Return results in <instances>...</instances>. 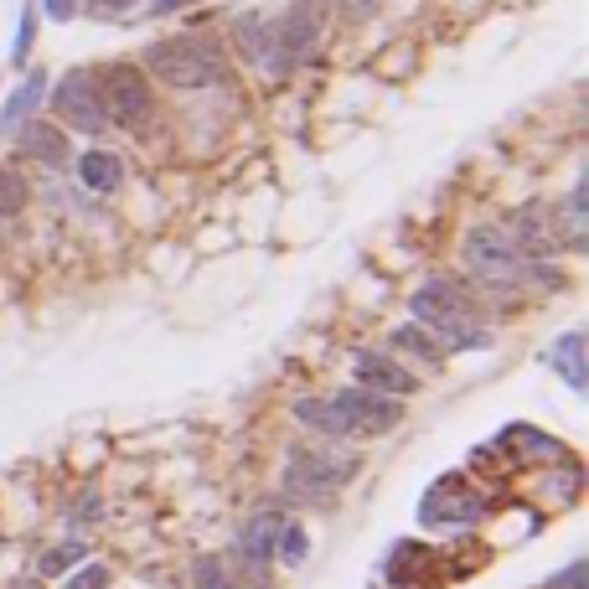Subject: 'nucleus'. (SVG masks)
Listing matches in <instances>:
<instances>
[{"instance_id": "obj_1", "label": "nucleus", "mask_w": 589, "mask_h": 589, "mask_svg": "<svg viewBox=\"0 0 589 589\" xmlns=\"http://www.w3.org/2000/svg\"><path fill=\"white\" fill-rule=\"evenodd\" d=\"M403 419V403L372 388H341L326 398H300L295 424L321 429V434H388Z\"/></svg>"}, {"instance_id": "obj_2", "label": "nucleus", "mask_w": 589, "mask_h": 589, "mask_svg": "<svg viewBox=\"0 0 589 589\" xmlns=\"http://www.w3.org/2000/svg\"><path fill=\"white\" fill-rule=\"evenodd\" d=\"M414 321L424 331H434V341H445V347H491L481 305L460 279H445V274L424 279V285L414 290Z\"/></svg>"}, {"instance_id": "obj_3", "label": "nucleus", "mask_w": 589, "mask_h": 589, "mask_svg": "<svg viewBox=\"0 0 589 589\" xmlns=\"http://www.w3.org/2000/svg\"><path fill=\"white\" fill-rule=\"evenodd\" d=\"M460 259H465V269H471L476 285L496 290V295H517L527 279H548V269L538 259H527L522 248L512 243V233L496 228V223H481V228L465 233Z\"/></svg>"}, {"instance_id": "obj_4", "label": "nucleus", "mask_w": 589, "mask_h": 589, "mask_svg": "<svg viewBox=\"0 0 589 589\" xmlns=\"http://www.w3.org/2000/svg\"><path fill=\"white\" fill-rule=\"evenodd\" d=\"M145 68L166 88H212L223 78V52L207 37H166L145 52Z\"/></svg>"}, {"instance_id": "obj_5", "label": "nucleus", "mask_w": 589, "mask_h": 589, "mask_svg": "<svg viewBox=\"0 0 589 589\" xmlns=\"http://www.w3.org/2000/svg\"><path fill=\"white\" fill-rule=\"evenodd\" d=\"M357 455H347V450H321V445H300V450H290V471H285V486H290V496H331L336 486H347L352 476H357Z\"/></svg>"}, {"instance_id": "obj_6", "label": "nucleus", "mask_w": 589, "mask_h": 589, "mask_svg": "<svg viewBox=\"0 0 589 589\" xmlns=\"http://www.w3.org/2000/svg\"><path fill=\"white\" fill-rule=\"evenodd\" d=\"M99 93H104L109 124H119V130H145L150 124L155 99H150V83L135 62H109V68H99Z\"/></svg>"}, {"instance_id": "obj_7", "label": "nucleus", "mask_w": 589, "mask_h": 589, "mask_svg": "<svg viewBox=\"0 0 589 589\" xmlns=\"http://www.w3.org/2000/svg\"><path fill=\"white\" fill-rule=\"evenodd\" d=\"M52 114H57L62 124H73L78 135H104V130H109V114H104L99 73H93V68L62 73L57 88H52Z\"/></svg>"}, {"instance_id": "obj_8", "label": "nucleus", "mask_w": 589, "mask_h": 589, "mask_svg": "<svg viewBox=\"0 0 589 589\" xmlns=\"http://www.w3.org/2000/svg\"><path fill=\"white\" fill-rule=\"evenodd\" d=\"M269 26H274V62H279V73H285V68H295V62H305L310 52H316V42H321V6L305 0V6H290Z\"/></svg>"}, {"instance_id": "obj_9", "label": "nucleus", "mask_w": 589, "mask_h": 589, "mask_svg": "<svg viewBox=\"0 0 589 589\" xmlns=\"http://www.w3.org/2000/svg\"><path fill=\"white\" fill-rule=\"evenodd\" d=\"M352 367H357V383H362V388H372V393L409 398V393L419 388L414 372L403 367L398 357H388V352H357V357H352Z\"/></svg>"}, {"instance_id": "obj_10", "label": "nucleus", "mask_w": 589, "mask_h": 589, "mask_svg": "<svg viewBox=\"0 0 589 589\" xmlns=\"http://www.w3.org/2000/svg\"><path fill=\"white\" fill-rule=\"evenodd\" d=\"M21 150L31 155V161H42V166H68V155H73V145H68V135L57 130V124H47V119H26L21 124Z\"/></svg>"}, {"instance_id": "obj_11", "label": "nucleus", "mask_w": 589, "mask_h": 589, "mask_svg": "<svg viewBox=\"0 0 589 589\" xmlns=\"http://www.w3.org/2000/svg\"><path fill=\"white\" fill-rule=\"evenodd\" d=\"M78 181L88 186V192L109 197V192H119V181H124V161L109 155V150H83L78 155Z\"/></svg>"}, {"instance_id": "obj_12", "label": "nucleus", "mask_w": 589, "mask_h": 589, "mask_svg": "<svg viewBox=\"0 0 589 589\" xmlns=\"http://www.w3.org/2000/svg\"><path fill=\"white\" fill-rule=\"evenodd\" d=\"M42 99H47V73H31V78L11 93V99H6V109H0V135H16L21 124L37 114Z\"/></svg>"}, {"instance_id": "obj_13", "label": "nucleus", "mask_w": 589, "mask_h": 589, "mask_svg": "<svg viewBox=\"0 0 589 589\" xmlns=\"http://www.w3.org/2000/svg\"><path fill=\"white\" fill-rule=\"evenodd\" d=\"M238 47H243V57L254 62V68L279 73V62H274V26L264 16H243L238 21Z\"/></svg>"}, {"instance_id": "obj_14", "label": "nucleus", "mask_w": 589, "mask_h": 589, "mask_svg": "<svg viewBox=\"0 0 589 589\" xmlns=\"http://www.w3.org/2000/svg\"><path fill=\"white\" fill-rule=\"evenodd\" d=\"M548 367H553V372H564V383H569L574 393H584V383H589V367H584V336H579V331L558 336V347L548 352Z\"/></svg>"}, {"instance_id": "obj_15", "label": "nucleus", "mask_w": 589, "mask_h": 589, "mask_svg": "<svg viewBox=\"0 0 589 589\" xmlns=\"http://www.w3.org/2000/svg\"><path fill=\"white\" fill-rule=\"evenodd\" d=\"M388 341H393V352L424 357L429 367H440V362H445V347H440V341H434V331H424L419 321H414V326H398V331H393Z\"/></svg>"}, {"instance_id": "obj_16", "label": "nucleus", "mask_w": 589, "mask_h": 589, "mask_svg": "<svg viewBox=\"0 0 589 589\" xmlns=\"http://www.w3.org/2000/svg\"><path fill=\"white\" fill-rule=\"evenodd\" d=\"M274 527H279L274 512H264V517H254V522L243 527V558H248L254 569L269 564V553H274Z\"/></svg>"}, {"instance_id": "obj_17", "label": "nucleus", "mask_w": 589, "mask_h": 589, "mask_svg": "<svg viewBox=\"0 0 589 589\" xmlns=\"http://www.w3.org/2000/svg\"><path fill=\"white\" fill-rule=\"evenodd\" d=\"M502 445H517V450H527V455H564L548 434H533V429H522V424H512L507 434H502Z\"/></svg>"}, {"instance_id": "obj_18", "label": "nucleus", "mask_w": 589, "mask_h": 589, "mask_svg": "<svg viewBox=\"0 0 589 589\" xmlns=\"http://www.w3.org/2000/svg\"><path fill=\"white\" fill-rule=\"evenodd\" d=\"M26 207V181L16 176V171H0V223L6 217H16Z\"/></svg>"}, {"instance_id": "obj_19", "label": "nucleus", "mask_w": 589, "mask_h": 589, "mask_svg": "<svg viewBox=\"0 0 589 589\" xmlns=\"http://www.w3.org/2000/svg\"><path fill=\"white\" fill-rule=\"evenodd\" d=\"M78 558H83V543H57V548L42 553V564H37V569L52 579V574H68V569L78 564Z\"/></svg>"}, {"instance_id": "obj_20", "label": "nucleus", "mask_w": 589, "mask_h": 589, "mask_svg": "<svg viewBox=\"0 0 589 589\" xmlns=\"http://www.w3.org/2000/svg\"><path fill=\"white\" fill-rule=\"evenodd\" d=\"M305 553H310V538H305V527H285V533H279V558H285V564H305Z\"/></svg>"}, {"instance_id": "obj_21", "label": "nucleus", "mask_w": 589, "mask_h": 589, "mask_svg": "<svg viewBox=\"0 0 589 589\" xmlns=\"http://www.w3.org/2000/svg\"><path fill=\"white\" fill-rule=\"evenodd\" d=\"M197 589H238V584L217 558H197Z\"/></svg>"}, {"instance_id": "obj_22", "label": "nucleus", "mask_w": 589, "mask_h": 589, "mask_svg": "<svg viewBox=\"0 0 589 589\" xmlns=\"http://www.w3.org/2000/svg\"><path fill=\"white\" fill-rule=\"evenodd\" d=\"M31 42H37V6H26V11H21V26H16V47H11V57L26 62Z\"/></svg>"}, {"instance_id": "obj_23", "label": "nucleus", "mask_w": 589, "mask_h": 589, "mask_svg": "<svg viewBox=\"0 0 589 589\" xmlns=\"http://www.w3.org/2000/svg\"><path fill=\"white\" fill-rule=\"evenodd\" d=\"M62 589H109V569H104V564H83Z\"/></svg>"}, {"instance_id": "obj_24", "label": "nucleus", "mask_w": 589, "mask_h": 589, "mask_svg": "<svg viewBox=\"0 0 589 589\" xmlns=\"http://www.w3.org/2000/svg\"><path fill=\"white\" fill-rule=\"evenodd\" d=\"M584 579H589V564H569L548 589H584Z\"/></svg>"}, {"instance_id": "obj_25", "label": "nucleus", "mask_w": 589, "mask_h": 589, "mask_svg": "<svg viewBox=\"0 0 589 589\" xmlns=\"http://www.w3.org/2000/svg\"><path fill=\"white\" fill-rule=\"evenodd\" d=\"M47 16L52 21H73L78 16V0H47Z\"/></svg>"}, {"instance_id": "obj_26", "label": "nucleus", "mask_w": 589, "mask_h": 589, "mask_svg": "<svg viewBox=\"0 0 589 589\" xmlns=\"http://www.w3.org/2000/svg\"><path fill=\"white\" fill-rule=\"evenodd\" d=\"M186 6H192V0H150L155 16H176V11H186Z\"/></svg>"}, {"instance_id": "obj_27", "label": "nucleus", "mask_w": 589, "mask_h": 589, "mask_svg": "<svg viewBox=\"0 0 589 589\" xmlns=\"http://www.w3.org/2000/svg\"><path fill=\"white\" fill-rule=\"evenodd\" d=\"M93 11H124V6H135V0H88Z\"/></svg>"}]
</instances>
